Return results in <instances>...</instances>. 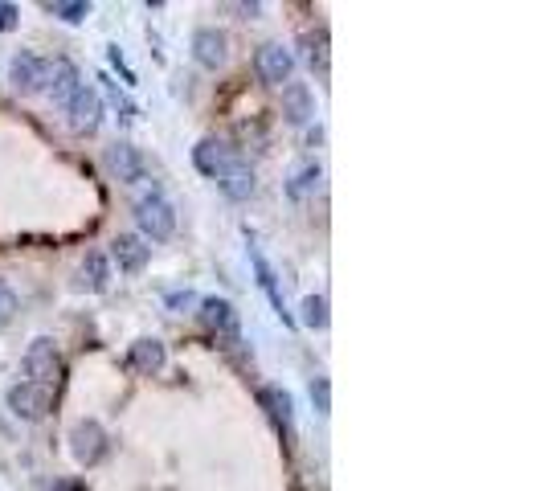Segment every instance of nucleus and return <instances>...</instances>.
<instances>
[{"label":"nucleus","mask_w":544,"mask_h":491,"mask_svg":"<svg viewBox=\"0 0 544 491\" xmlns=\"http://www.w3.org/2000/svg\"><path fill=\"white\" fill-rule=\"evenodd\" d=\"M131 213H135V226H140V238H144V242H168V238L176 234V209H172L156 189L144 193V197H135Z\"/></svg>","instance_id":"obj_1"},{"label":"nucleus","mask_w":544,"mask_h":491,"mask_svg":"<svg viewBox=\"0 0 544 491\" xmlns=\"http://www.w3.org/2000/svg\"><path fill=\"white\" fill-rule=\"evenodd\" d=\"M9 410L21 422H41L54 410V385H37V381H21L9 389Z\"/></svg>","instance_id":"obj_2"},{"label":"nucleus","mask_w":544,"mask_h":491,"mask_svg":"<svg viewBox=\"0 0 544 491\" xmlns=\"http://www.w3.org/2000/svg\"><path fill=\"white\" fill-rule=\"evenodd\" d=\"M197 307H201V324H205L217 340H225V344H238V340H242V316H238V307H234L230 299L209 295V299H201Z\"/></svg>","instance_id":"obj_3"},{"label":"nucleus","mask_w":544,"mask_h":491,"mask_svg":"<svg viewBox=\"0 0 544 491\" xmlns=\"http://www.w3.org/2000/svg\"><path fill=\"white\" fill-rule=\"evenodd\" d=\"M25 377L37 381V385H58L62 377V352L50 336H37L25 352Z\"/></svg>","instance_id":"obj_4"},{"label":"nucleus","mask_w":544,"mask_h":491,"mask_svg":"<svg viewBox=\"0 0 544 491\" xmlns=\"http://www.w3.org/2000/svg\"><path fill=\"white\" fill-rule=\"evenodd\" d=\"M254 70L266 86H287L291 74H295V54L283 46V41H266V46H258V54H254Z\"/></svg>","instance_id":"obj_5"},{"label":"nucleus","mask_w":544,"mask_h":491,"mask_svg":"<svg viewBox=\"0 0 544 491\" xmlns=\"http://www.w3.org/2000/svg\"><path fill=\"white\" fill-rule=\"evenodd\" d=\"M70 455L82 463V467H95V463H103L107 459V430L99 426V422H78L74 430H70Z\"/></svg>","instance_id":"obj_6"},{"label":"nucleus","mask_w":544,"mask_h":491,"mask_svg":"<svg viewBox=\"0 0 544 491\" xmlns=\"http://www.w3.org/2000/svg\"><path fill=\"white\" fill-rule=\"evenodd\" d=\"M66 115H70V127L74 131H99V123H103V95L95 91V86H78V91L70 95V103H66Z\"/></svg>","instance_id":"obj_7"},{"label":"nucleus","mask_w":544,"mask_h":491,"mask_svg":"<svg viewBox=\"0 0 544 491\" xmlns=\"http://www.w3.org/2000/svg\"><path fill=\"white\" fill-rule=\"evenodd\" d=\"M45 74H50V62L21 50L13 62H9V82H13V91L17 95H37L45 91Z\"/></svg>","instance_id":"obj_8"},{"label":"nucleus","mask_w":544,"mask_h":491,"mask_svg":"<svg viewBox=\"0 0 544 491\" xmlns=\"http://www.w3.org/2000/svg\"><path fill=\"white\" fill-rule=\"evenodd\" d=\"M107 168H111L115 181H123V185H140V181H148V164H144L140 148H131V144H123V140L107 148Z\"/></svg>","instance_id":"obj_9"},{"label":"nucleus","mask_w":544,"mask_h":491,"mask_svg":"<svg viewBox=\"0 0 544 491\" xmlns=\"http://www.w3.org/2000/svg\"><path fill=\"white\" fill-rule=\"evenodd\" d=\"M193 164H197V172L201 176H209V181H217V176L230 168V164H238V156H234V148L225 144V140H217V136H205L197 148H193Z\"/></svg>","instance_id":"obj_10"},{"label":"nucleus","mask_w":544,"mask_h":491,"mask_svg":"<svg viewBox=\"0 0 544 491\" xmlns=\"http://www.w3.org/2000/svg\"><path fill=\"white\" fill-rule=\"evenodd\" d=\"M225 58H230V37L221 29H197L193 33V62L205 70H221Z\"/></svg>","instance_id":"obj_11"},{"label":"nucleus","mask_w":544,"mask_h":491,"mask_svg":"<svg viewBox=\"0 0 544 491\" xmlns=\"http://www.w3.org/2000/svg\"><path fill=\"white\" fill-rule=\"evenodd\" d=\"M111 258H115V266H119V271L135 275V271H144V266H148V258H152V246H148L140 234H119V238L111 242Z\"/></svg>","instance_id":"obj_12"},{"label":"nucleus","mask_w":544,"mask_h":491,"mask_svg":"<svg viewBox=\"0 0 544 491\" xmlns=\"http://www.w3.org/2000/svg\"><path fill=\"white\" fill-rule=\"evenodd\" d=\"M283 119L291 127H303V123L315 119V95H311L307 82H287L283 86Z\"/></svg>","instance_id":"obj_13"},{"label":"nucleus","mask_w":544,"mask_h":491,"mask_svg":"<svg viewBox=\"0 0 544 491\" xmlns=\"http://www.w3.org/2000/svg\"><path fill=\"white\" fill-rule=\"evenodd\" d=\"M217 189L225 193V197H230V201H250L254 197V189H258V176H254V168L250 164H230V168H225L221 176H217Z\"/></svg>","instance_id":"obj_14"},{"label":"nucleus","mask_w":544,"mask_h":491,"mask_svg":"<svg viewBox=\"0 0 544 491\" xmlns=\"http://www.w3.org/2000/svg\"><path fill=\"white\" fill-rule=\"evenodd\" d=\"M164 361H168V348H164V340H156V336L135 340L131 352H127V365H131L135 373H160Z\"/></svg>","instance_id":"obj_15"},{"label":"nucleus","mask_w":544,"mask_h":491,"mask_svg":"<svg viewBox=\"0 0 544 491\" xmlns=\"http://www.w3.org/2000/svg\"><path fill=\"white\" fill-rule=\"evenodd\" d=\"M82 86V78H78V66L74 62H66V58H58V62H50V74H45V91L54 95V103H70V95Z\"/></svg>","instance_id":"obj_16"},{"label":"nucleus","mask_w":544,"mask_h":491,"mask_svg":"<svg viewBox=\"0 0 544 491\" xmlns=\"http://www.w3.org/2000/svg\"><path fill=\"white\" fill-rule=\"evenodd\" d=\"M258 401L266 406V414H270V422H275V430H291V422H295V414H291V393H283L279 385H266V389L258 393Z\"/></svg>","instance_id":"obj_17"},{"label":"nucleus","mask_w":544,"mask_h":491,"mask_svg":"<svg viewBox=\"0 0 544 491\" xmlns=\"http://www.w3.org/2000/svg\"><path fill=\"white\" fill-rule=\"evenodd\" d=\"M320 185H324V168L315 160H307L303 168H295V176L287 181V197L291 201H307L311 193H320Z\"/></svg>","instance_id":"obj_18"},{"label":"nucleus","mask_w":544,"mask_h":491,"mask_svg":"<svg viewBox=\"0 0 544 491\" xmlns=\"http://www.w3.org/2000/svg\"><path fill=\"white\" fill-rule=\"evenodd\" d=\"M250 262H254V271H258V283H262V291L270 295V303H275L279 320H283V324H291L287 307H283V295H279V279H275V271H270V262L262 258V250H258V246H250Z\"/></svg>","instance_id":"obj_19"},{"label":"nucleus","mask_w":544,"mask_h":491,"mask_svg":"<svg viewBox=\"0 0 544 491\" xmlns=\"http://www.w3.org/2000/svg\"><path fill=\"white\" fill-rule=\"evenodd\" d=\"M82 287L86 291H107L111 287V258L103 250H90L82 262Z\"/></svg>","instance_id":"obj_20"},{"label":"nucleus","mask_w":544,"mask_h":491,"mask_svg":"<svg viewBox=\"0 0 544 491\" xmlns=\"http://www.w3.org/2000/svg\"><path fill=\"white\" fill-rule=\"evenodd\" d=\"M299 311H303V324H307V328H315V332L328 328V299H324V295H307V299L299 303Z\"/></svg>","instance_id":"obj_21"},{"label":"nucleus","mask_w":544,"mask_h":491,"mask_svg":"<svg viewBox=\"0 0 544 491\" xmlns=\"http://www.w3.org/2000/svg\"><path fill=\"white\" fill-rule=\"evenodd\" d=\"M45 13H54L66 25H82L90 17V5H86V0H54V5H45Z\"/></svg>","instance_id":"obj_22"},{"label":"nucleus","mask_w":544,"mask_h":491,"mask_svg":"<svg viewBox=\"0 0 544 491\" xmlns=\"http://www.w3.org/2000/svg\"><path fill=\"white\" fill-rule=\"evenodd\" d=\"M303 46H307V62L311 66H328V41H324V33H315V37L307 33Z\"/></svg>","instance_id":"obj_23"},{"label":"nucleus","mask_w":544,"mask_h":491,"mask_svg":"<svg viewBox=\"0 0 544 491\" xmlns=\"http://www.w3.org/2000/svg\"><path fill=\"white\" fill-rule=\"evenodd\" d=\"M13 316H17V291L0 279V328H5Z\"/></svg>","instance_id":"obj_24"},{"label":"nucleus","mask_w":544,"mask_h":491,"mask_svg":"<svg viewBox=\"0 0 544 491\" xmlns=\"http://www.w3.org/2000/svg\"><path fill=\"white\" fill-rule=\"evenodd\" d=\"M164 303H168L172 311H189V307H197L201 299H197L193 291H168V295H164Z\"/></svg>","instance_id":"obj_25"},{"label":"nucleus","mask_w":544,"mask_h":491,"mask_svg":"<svg viewBox=\"0 0 544 491\" xmlns=\"http://www.w3.org/2000/svg\"><path fill=\"white\" fill-rule=\"evenodd\" d=\"M17 21H21V9H17V5H9V0H0V33H13V29H17Z\"/></svg>","instance_id":"obj_26"},{"label":"nucleus","mask_w":544,"mask_h":491,"mask_svg":"<svg viewBox=\"0 0 544 491\" xmlns=\"http://www.w3.org/2000/svg\"><path fill=\"white\" fill-rule=\"evenodd\" d=\"M311 401H315V410H320V414H328V410H332V406H328V381H324V377L311 385Z\"/></svg>","instance_id":"obj_27"}]
</instances>
